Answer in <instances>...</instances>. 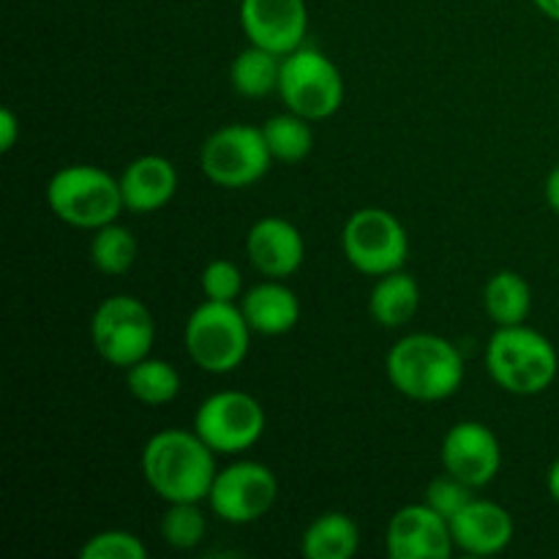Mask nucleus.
Segmentation results:
<instances>
[{
	"mask_svg": "<svg viewBox=\"0 0 559 559\" xmlns=\"http://www.w3.org/2000/svg\"><path fill=\"white\" fill-rule=\"evenodd\" d=\"M240 27L249 44L284 58L304 47L309 9L306 0H240Z\"/></svg>",
	"mask_w": 559,
	"mask_h": 559,
	"instance_id": "obj_14",
	"label": "nucleus"
},
{
	"mask_svg": "<svg viewBox=\"0 0 559 559\" xmlns=\"http://www.w3.org/2000/svg\"><path fill=\"white\" fill-rule=\"evenodd\" d=\"M442 467L475 491L489 486L502 469V445L480 420H459L442 437Z\"/></svg>",
	"mask_w": 559,
	"mask_h": 559,
	"instance_id": "obj_12",
	"label": "nucleus"
},
{
	"mask_svg": "<svg viewBox=\"0 0 559 559\" xmlns=\"http://www.w3.org/2000/svg\"><path fill=\"white\" fill-rule=\"evenodd\" d=\"M207 519L200 502H167L162 516V538L169 549L191 551L205 540Z\"/></svg>",
	"mask_w": 559,
	"mask_h": 559,
	"instance_id": "obj_26",
	"label": "nucleus"
},
{
	"mask_svg": "<svg viewBox=\"0 0 559 559\" xmlns=\"http://www.w3.org/2000/svg\"><path fill=\"white\" fill-rule=\"evenodd\" d=\"M120 194H123L126 211L136 216L162 211L178 194V169L167 156H158V153L134 158L120 173Z\"/></svg>",
	"mask_w": 559,
	"mask_h": 559,
	"instance_id": "obj_17",
	"label": "nucleus"
},
{
	"mask_svg": "<svg viewBox=\"0 0 559 559\" xmlns=\"http://www.w3.org/2000/svg\"><path fill=\"white\" fill-rule=\"evenodd\" d=\"M273 156L267 151L262 126L229 123L213 131L200 147V167L205 178L218 189H246L262 180L271 169Z\"/></svg>",
	"mask_w": 559,
	"mask_h": 559,
	"instance_id": "obj_8",
	"label": "nucleus"
},
{
	"mask_svg": "<svg viewBox=\"0 0 559 559\" xmlns=\"http://www.w3.org/2000/svg\"><path fill=\"white\" fill-rule=\"evenodd\" d=\"M262 134H265L267 151H271L273 162L298 164L314 147V131H311V120L300 118L295 112L273 115L262 123Z\"/></svg>",
	"mask_w": 559,
	"mask_h": 559,
	"instance_id": "obj_24",
	"label": "nucleus"
},
{
	"mask_svg": "<svg viewBox=\"0 0 559 559\" xmlns=\"http://www.w3.org/2000/svg\"><path fill=\"white\" fill-rule=\"evenodd\" d=\"M544 197H546V205H549L555 213H559V164H555V167L549 169V175H546Z\"/></svg>",
	"mask_w": 559,
	"mask_h": 559,
	"instance_id": "obj_31",
	"label": "nucleus"
},
{
	"mask_svg": "<svg viewBox=\"0 0 559 559\" xmlns=\"http://www.w3.org/2000/svg\"><path fill=\"white\" fill-rule=\"evenodd\" d=\"M218 453L194 429H162L145 442L140 469L164 502H207Z\"/></svg>",
	"mask_w": 559,
	"mask_h": 559,
	"instance_id": "obj_1",
	"label": "nucleus"
},
{
	"mask_svg": "<svg viewBox=\"0 0 559 559\" xmlns=\"http://www.w3.org/2000/svg\"><path fill=\"white\" fill-rule=\"evenodd\" d=\"M91 342L104 364L126 371L151 355L156 342V320L134 295H112L93 311Z\"/></svg>",
	"mask_w": 559,
	"mask_h": 559,
	"instance_id": "obj_7",
	"label": "nucleus"
},
{
	"mask_svg": "<svg viewBox=\"0 0 559 559\" xmlns=\"http://www.w3.org/2000/svg\"><path fill=\"white\" fill-rule=\"evenodd\" d=\"M265 424V407L260 404V399L246 391H218L197 407L191 429L218 456H238L262 440Z\"/></svg>",
	"mask_w": 559,
	"mask_h": 559,
	"instance_id": "obj_10",
	"label": "nucleus"
},
{
	"mask_svg": "<svg viewBox=\"0 0 559 559\" xmlns=\"http://www.w3.org/2000/svg\"><path fill=\"white\" fill-rule=\"evenodd\" d=\"M486 371L513 396H538L557 380L559 355L549 336L522 325L497 328L486 344Z\"/></svg>",
	"mask_w": 559,
	"mask_h": 559,
	"instance_id": "obj_3",
	"label": "nucleus"
},
{
	"mask_svg": "<svg viewBox=\"0 0 559 559\" xmlns=\"http://www.w3.org/2000/svg\"><path fill=\"white\" fill-rule=\"evenodd\" d=\"M91 262L104 276H123L136 262V238L118 222L93 229Z\"/></svg>",
	"mask_w": 559,
	"mask_h": 559,
	"instance_id": "obj_25",
	"label": "nucleus"
},
{
	"mask_svg": "<svg viewBox=\"0 0 559 559\" xmlns=\"http://www.w3.org/2000/svg\"><path fill=\"white\" fill-rule=\"evenodd\" d=\"M278 76H282V58L271 49L249 44L235 55L229 66V85L238 96L262 98L278 93Z\"/></svg>",
	"mask_w": 559,
	"mask_h": 559,
	"instance_id": "obj_22",
	"label": "nucleus"
},
{
	"mask_svg": "<svg viewBox=\"0 0 559 559\" xmlns=\"http://www.w3.org/2000/svg\"><path fill=\"white\" fill-rule=\"evenodd\" d=\"M251 325L238 304L205 300L189 314L183 347L191 364L207 374H229L240 369L251 349Z\"/></svg>",
	"mask_w": 559,
	"mask_h": 559,
	"instance_id": "obj_5",
	"label": "nucleus"
},
{
	"mask_svg": "<svg viewBox=\"0 0 559 559\" xmlns=\"http://www.w3.org/2000/svg\"><path fill=\"white\" fill-rule=\"evenodd\" d=\"M251 331L262 336H284L300 320V300L284 278H262L238 300Z\"/></svg>",
	"mask_w": 559,
	"mask_h": 559,
	"instance_id": "obj_18",
	"label": "nucleus"
},
{
	"mask_svg": "<svg viewBox=\"0 0 559 559\" xmlns=\"http://www.w3.org/2000/svg\"><path fill=\"white\" fill-rule=\"evenodd\" d=\"M246 254L262 278H289L306 260V240L293 222L265 216L251 224L246 235Z\"/></svg>",
	"mask_w": 559,
	"mask_h": 559,
	"instance_id": "obj_15",
	"label": "nucleus"
},
{
	"mask_svg": "<svg viewBox=\"0 0 559 559\" xmlns=\"http://www.w3.org/2000/svg\"><path fill=\"white\" fill-rule=\"evenodd\" d=\"M47 205L55 218L74 229H98L126 211L120 178L96 164L60 167L47 183Z\"/></svg>",
	"mask_w": 559,
	"mask_h": 559,
	"instance_id": "obj_4",
	"label": "nucleus"
},
{
	"mask_svg": "<svg viewBox=\"0 0 559 559\" xmlns=\"http://www.w3.org/2000/svg\"><path fill=\"white\" fill-rule=\"evenodd\" d=\"M360 530L342 511L317 516L300 535V555L306 559H349L358 555Z\"/></svg>",
	"mask_w": 559,
	"mask_h": 559,
	"instance_id": "obj_20",
	"label": "nucleus"
},
{
	"mask_svg": "<svg viewBox=\"0 0 559 559\" xmlns=\"http://www.w3.org/2000/svg\"><path fill=\"white\" fill-rule=\"evenodd\" d=\"M126 388L145 407H164L178 399L180 374L169 360L147 355L140 364L126 369Z\"/></svg>",
	"mask_w": 559,
	"mask_h": 559,
	"instance_id": "obj_23",
	"label": "nucleus"
},
{
	"mask_svg": "<svg viewBox=\"0 0 559 559\" xmlns=\"http://www.w3.org/2000/svg\"><path fill=\"white\" fill-rule=\"evenodd\" d=\"M82 559H145L147 546L129 530H102L91 535L80 549Z\"/></svg>",
	"mask_w": 559,
	"mask_h": 559,
	"instance_id": "obj_27",
	"label": "nucleus"
},
{
	"mask_svg": "<svg viewBox=\"0 0 559 559\" xmlns=\"http://www.w3.org/2000/svg\"><path fill=\"white\" fill-rule=\"evenodd\" d=\"M473 497H475L473 486H467L464 480L453 478L451 473H445V475H440V478L429 480V486H426L424 502H426V506L435 508L440 516H445L448 522H451V519L456 516V513L462 511V508L467 506Z\"/></svg>",
	"mask_w": 559,
	"mask_h": 559,
	"instance_id": "obj_29",
	"label": "nucleus"
},
{
	"mask_svg": "<svg viewBox=\"0 0 559 559\" xmlns=\"http://www.w3.org/2000/svg\"><path fill=\"white\" fill-rule=\"evenodd\" d=\"M484 309L497 328L522 325L533 311V289L516 271H500L486 282Z\"/></svg>",
	"mask_w": 559,
	"mask_h": 559,
	"instance_id": "obj_21",
	"label": "nucleus"
},
{
	"mask_svg": "<svg viewBox=\"0 0 559 559\" xmlns=\"http://www.w3.org/2000/svg\"><path fill=\"white\" fill-rule=\"evenodd\" d=\"M342 251L355 271L380 278L402 271L409 254V235L385 207H360L344 222Z\"/></svg>",
	"mask_w": 559,
	"mask_h": 559,
	"instance_id": "obj_9",
	"label": "nucleus"
},
{
	"mask_svg": "<svg viewBox=\"0 0 559 559\" xmlns=\"http://www.w3.org/2000/svg\"><path fill=\"white\" fill-rule=\"evenodd\" d=\"M278 96L289 112L317 123L342 109L344 76L325 52L304 44L282 58Z\"/></svg>",
	"mask_w": 559,
	"mask_h": 559,
	"instance_id": "obj_6",
	"label": "nucleus"
},
{
	"mask_svg": "<svg viewBox=\"0 0 559 559\" xmlns=\"http://www.w3.org/2000/svg\"><path fill=\"white\" fill-rule=\"evenodd\" d=\"M513 516L500 502L473 497L451 519V535L459 551L473 557H495L513 544Z\"/></svg>",
	"mask_w": 559,
	"mask_h": 559,
	"instance_id": "obj_16",
	"label": "nucleus"
},
{
	"mask_svg": "<svg viewBox=\"0 0 559 559\" xmlns=\"http://www.w3.org/2000/svg\"><path fill=\"white\" fill-rule=\"evenodd\" d=\"M533 5L546 16V20L559 22V0H533Z\"/></svg>",
	"mask_w": 559,
	"mask_h": 559,
	"instance_id": "obj_33",
	"label": "nucleus"
},
{
	"mask_svg": "<svg viewBox=\"0 0 559 559\" xmlns=\"http://www.w3.org/2000/svg\"><path fill=\"white\" fill-rule=\"evenodd\" d=\"M456 551L451 522L426 502L399 508L385 527V555L391 559H448Z\"/></svg>",
	"mask_w": 559,
	"mask_h": 559,
	"instance_id": "obj_13",
	"label": "nucleus"
},
{
	"mask_svg": "<svg viewBox=\"0 0 559 559\" xmlns=\"http://www.w3.org/2000/svg\"><path fill=\"white\" fill-rule=\"evenodd\" d=\"M200 287L205 300L238 304L243 298V273L233 260H211L202 267Z\"/></svg>",
	"mask_w": 559,
	"mask_h": 559,
	"instance_id": "obj_28",
	"label": "nucleus"
},
{
	"mask_svg": "<svg viewBox=\"0 0 559 559\" xmlns=\"http://www.w3.org/2000/svg\"><path fill=\"white\" fill-rule=\"evenodd\" d=\"M20 134H22V126H20V118H16L14 109H9V107L0 109V151L3 153L14 151Z\"/></svg>",
	"mask_w": 559,
	"mask_h": 559,
	"instance_id": "obj_30",
	"label": "nucleus"
},
{
	"mask_svg": "<svg viewBox=\"0 0 559 559\" xmlns=\"http://www.w3.org/2000/svg\"><path fill=\"white\" fill-rule=\"evenodd\" d=\"M546 489H549V497L559 506V459L549 467L546 473Z\"/></svg>",
	"mask_w": 559,
	"mask_h": 559,
	"instance_id": "obj_32",
	"label": "nucleus"
},
{
	"mask_svg": "<svg viewBox=\"0 0 559 559\" xmlns=\"http://www.w3.org/2000/svg\"><path fill=\"white\" fill-rule=\"evenodd\" d=\"M385 374L393 391L413 402H445L462 388L464 358L445 336L409 333L388 349Z\"/></svg>",
	"mask_w": 559,
	"mask_h": 559,
	"instance_id": "obj_2",
	"label": "nucleus"
},
{
	"mask_svg": "<svg viewBox=\"0 0 559 559\" xmlns=\"http://www.w3.org/2000/svg\"><path fill=\"white\" fill-rule=\"evenodd\" d=\"M420 287L407 271L385 273L374 282L369 295V314L382 328H402L418 314Z\"/></svg>",
	"mask_w": 559,
	"mask_h": 559,
	"instance_id": "obj_19",
	"label": "nucleus"
},
{
	"mask_svg": "<svg viewBox=\"0 0 559 559\" xmlns=\"http://www.w3.org/2000/svg\"><path fill=\"white\" fill-rule=\"evenodd\" d=\"M278 497V480L267 464L240 462L218 469L213 478L207 506L222 522L243 527V524L260 522L262 516L271 513Z\"/></svg>",
	"mask_w": 559,
	"mask_h": 559,
	"instance_id": "obj_11",
	"label": "nucleus"
}]
</instances>
